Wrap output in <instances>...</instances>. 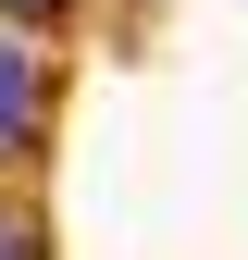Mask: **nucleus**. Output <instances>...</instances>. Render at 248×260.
<instances>
[{
    "label": "nucleus",
    "mask_w": 248,
    "mask_h": 260,
    "mask_svg": "<svg viewBox=\"0 0 248 260\" xmlns=\"http://www.w3.org/2000/svg\"><path fill=\"white\" fill-rule=\"evenodd\" d=\"M62 13V0H0V25H50Z\"/></svg>",
    "instance_id": "nucleus-3"
},
{
    "label": "nucleus",
    "mask_w": 248,
    "mask_h": 260,
    "mask_svg": "<svg viewBox=\"0 0 248 260\" xmlns=\"http://www.w3.org/2000/svg\"><path fill=\"white\" fill-rule=\"evenodd\" d=\"M0 260H38V223L25 211H0Z\"/></svg>",
    "instance_id": "nucleus-2"
},
{
    "label": "nucleus",
    "mask_w": 248,
    "mask_h": 260,
    "mask_svg": "<svg viewBox=\"0 0 248 260\" xmlns=\"http://www.w3.org/2000/svg\"><path fill=\"white\" fill-rule=\"evenodd\" d=\"M38 100H50V87H38V50H25L13 25H0V161L38 137Z\"/></svg>",
    "instance_id": "nucleus-1"
}]
</instances>
